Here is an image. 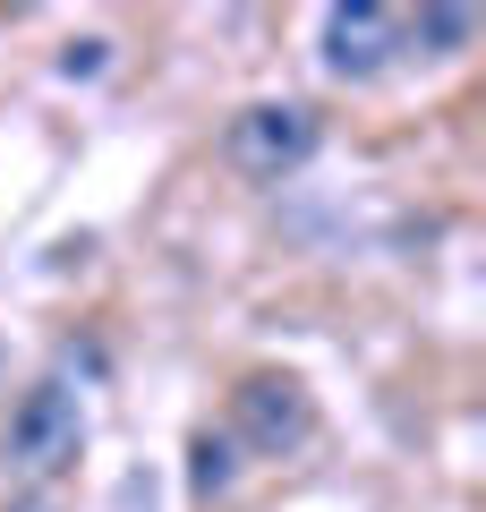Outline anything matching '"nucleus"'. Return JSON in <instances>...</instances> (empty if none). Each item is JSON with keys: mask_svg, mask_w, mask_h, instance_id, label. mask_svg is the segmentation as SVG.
<instances>
[{"mask_svg": "<svg viewBox=\"0 0 486 512\" xmlns=\"http://www.w3.org/2000/svg\"><path fill=\"white\" fill-rule=\"evenodd\" d=\"M197 495H231V444L197 436Z\"/></svg>", "mask_w": 486, "mask_h": 512, "instance_id": "obj_6", "label": "nucleus"}, {"mask_svg": "<svg viewBox=\"0 0 486 512\" xmlns=\"http://www.w3.org/2000/svg\"><path fill=\"white\" fill-rule=\"evenodd\" d=\"M77 453H86V402H77L60 376L26 384L18 410H9V427H0V461L26 470V478H60Z\"/></svg>", "mask_w": 486, "mask_h": 512, "instance_id": "obj_1", "label": "nucleus"}, {"mask_svg": "<svg viewBox=\"0 0 486 512\" xmlns=\"http://www.w3.org/2000/svg\"><path fill=\"white\" fill-rule=\"evenodd\" d=\"M324 146V120L307 103H248L231 128H222V154H231L239 180L256 188H282L290 171H307V154Z\"/></svg>", "mask_w": 486, "mask_h": 512, "instance_id": "obj_2", "label": "nucleus"}, {"mask_svg": "<svg viewBox=\"0 0 486 512\" xmlns=\"http://www.w3.org/2000/svg\"><path fill=\"white\" fill-rule=\"evenodd\" d=\"M9 512H60V504H43V495H26V504H9Z\"/></svg>", "mask_w": 486, "mask_h": 512, "instance_id": "obj_7", "label": "nucleus"}, {"mask_svg": "<svg viewBox=\"0 0 486 512\" xmlns=\"http://www.w3.org/2000/svg\"><path fill=\"white\" fill-rule=\"evenodd\" d=\"M410 18H393V9H376V0H342V9H324V69L333 77H350V86H367V77H384L393 69V52L410 35H401Z\"/></svg>", "mask_w": 486, "mask_h": 512, "instance_id": "obj_4", "label": "nucleus"}, {"mask_svg": "<svg viewBox=\"0 0 486 512\" xmlns=\"http://www.w3.org/2000/svg\"><path fill=\"white\" fill-rule=\"evenodd\" d=\"M401 35L444 43V52H452V43H469V35H478V18H469V9H427V18H418V26H401Z\"/></svg>", "mask_w": 486, "mask_h": 512, "instance_id": "obj_5", "label": "nucleus"}, {"mask_svg": "<svg viewBox=\"0 0 486 512\" xmlns=\"http://www.w3.org/2000/svg\"><path fill=\"white\" fill-rule=\"evenodd\" d=\"M231 427H239L248 453L282 461V453H299V444L316 436V402H307L299 376H248V384L231 393Z\"/></svg>", "mask_w": 486, "mask_h": 512, "instance_id": "obj_3", "label": "nucleus"}]
</instances>
